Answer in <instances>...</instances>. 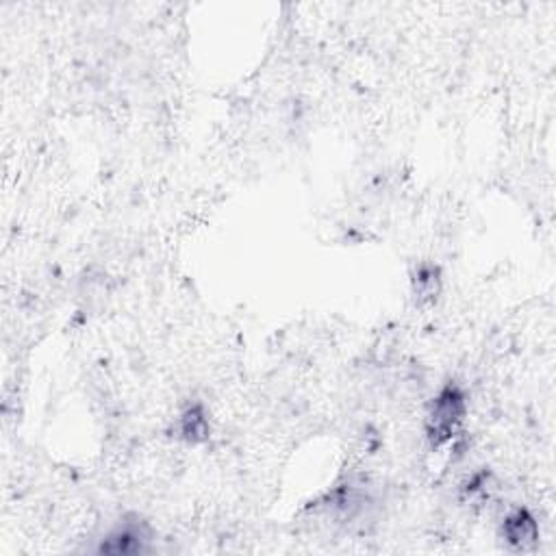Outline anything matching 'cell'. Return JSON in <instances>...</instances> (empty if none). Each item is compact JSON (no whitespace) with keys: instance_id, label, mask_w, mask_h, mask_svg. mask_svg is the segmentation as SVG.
I'll return each mask as SVG.
<instances>
[{"instance_id":"1","label":"cell","mask_w":556,"mask_h":556,"mask_svg":"<svg viewBox=\"0 0 556 556\" xmlns=\"http://www.w3.org/2000/svg\"><path fill=\"white\" fill-rule=\"evenodd\" d=\"M463 415H466V398L455 387L444 389L431 406L428 413V435L435 444H441L456 431L461 424Z\"/></svg>"},{"instance_id":"3","label":"cell","mask_w":556,"mask_h":556,"mask_svg":"<svg viewBox=\"0 0 556 556\" xmlns=\"http://www.w3.org/2000/svg\"><path fill=\"white\" fill-rule=\"evenodd\" d=\"M183 435H185L189 441L206 437V420L198 411L192 409L185 413V417H183Z\"/></svg>"},{"instance_id":"2","label":"cell","mask_w":556,"mask_h":556,"mask_svg":"<svg viewBox=\"0 0 556 556\" xmlns=\"http://www.w3.org/2000/svg\"><path fill=\"white\" fill-rule=\"evenodd\" d=\"M502 535L507 539V543H511L518 550H526L537 541V521L526 511H515L504 519Z\"/></svg>"}]
</instances>
